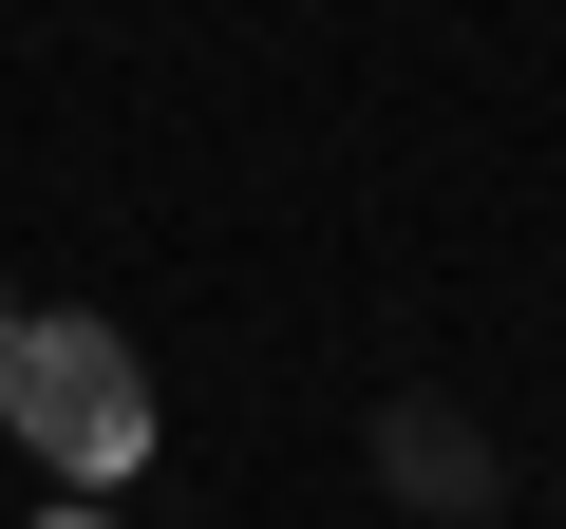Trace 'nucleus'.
<instances>
[{"instance_id": "nucleus-1", "label": "nucleus", "mask_w": 566, "mask_h": 529, "mask_svg": "<svg viewBox=\"0 0 566 529\" xmlns=\"http://www.w3.org/2000/svg\"><path fill=\"white\" fill-rule=\"evenodd\" d=\"M0 435H20L57 491H133L151 473V360L114 322H20L0 341Z\"/></svg>"}, {"instance_id": "nucleus-2", "label": "nucleus", "mask_w": 566, "mask_h": 529, "mask_svg": "<svg viewBox=\"0 0 566 529\" xmlns=\"http://www.w3.org/2000/svg\"><path fill=\"white\" fill-rule=\"evenodd\" d=\"M378 491L434 510V529H491V510H510V454H491L453 397H378Z\"/></svg>"}, {"instance_id": "nucleus-3", "label": "nucleus", "mask_w": 566, "mask_h": 529, "mask_svg": "<svg viewBox=\"0 0 566 529\" xmlns=\"http://www.w3.org/2000/svg\"><path fill=\"white\" fill-rule=\"evenodd\" d=\"M39 529H114V491H57V510H39Z\"/></svg>"}, {"instance_id": "nucleus-4", "label": "nucleus", "mask_w": 566, "mask_h": 529, "mask_svg": "<svg viewBox=\"0 0 566 529\" xmlns=\"http://www.w3.org/2000/svg\"><path fill=\"white\" fill-rule=\"evenodd\" d=\"M0 341H20V303H0Z\"/></svg>"}]
</instances>
